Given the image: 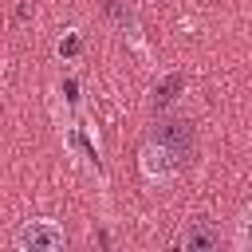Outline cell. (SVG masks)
I'll list each match as a JSON object with an SVG mask.
<instances>
[{"mask_svg": "<svg viewBox=\"0 0 252 252\" xmlns=\"http://www.w3.org/2000/svg\"><path fill=\"white\" fill-rule=\"evenodd\" d=\"M63 240H67V236H63V224H59V220H47V217L24 220L20 232H16V248H20V252H59Z\"/></svg>", "mask_w": 252, "mask_h": 252, "instance_id": "1", "label": "cell"}, {"mask_svg": "<svg viewBox=\"0 0 252 252\" xmlns=\"http://www.w3.org/2000/svg\"><path fill=\"white\" fill-rule=\"evenodd\" d=\"M138 165H142V173H146L150 181H169V177L181 169L177 154H173L165 142H158V138H150V142L142 146V154H138Z\"/></svg>", "mask_w": 252, "mask_h": 252, "instance_id": "2", "label": "cell"}, {"mask_svg": "<svg viewBox=\"0 0 252 252\" xmlns=\"http://www.w3.org/2000/svg\"><path fill=\"white\" fill-rule=\"evenodd\" d=\"M150 138L165 142V146L177 154V161H181V165L189 161V150H193V126H189L185 118H161V122L154 126V134H150Z\"/></svg>", "mask_w": 252, "mask_h": 252, "instance_id": "3", "label": "cell"}, {"mask_svg": "<svg viewBox=\"0 0 252 252\" xmlns=\"http://www.w3.org/2000/svg\"><path fill=\"white\" fill-rule=\"evenodd\" d=\"M181 248L185 252H213V248H220V228L213 220L197 217V220H189V228L181 236Z\"/></svg>", "mask_w": 252, "mask_h": 252, "instance_id": "4", "label": "cell"}, {"mask_svg": "<svg viewBox=\"0 0 252 252\" xmlns=\"http://www.w3.org/2000/svg\"><path fill=\"white\" fill-rule=\"evenodd\" d=\"M181 87H185V75H181V71H173V75H165V79L158 83V102H161V106H165V102H173Z\"/></svg>", "mask_w": 252, "mask_h": 252, "instance_id": "5", "label": "cell"}, {"mask_svg": "<svg viewBox=\"0 0 252 252\" xmlns=\"http://www.w3.org/2000/svg\"><path fill=\"white\" fill-rule=\"evenodd\" d=\"M236 248H252V205L240 213V220H236Z\"/></svg>", "mask_w": 252, "mask_h": 252, "instance_id": "6", "label": "cell"}, {"mask_svg": "<svg viewBox=\"0 0 252 252\" xmlns=\"http://www.w3.org/2000/svg\"><path fill=\"white\" fill-rule=\"evenodd\" d=\"M75 51H79V35H75V28H67V35L59 39V55H63V59H71Z\"/></svg>", "mask_w": 252, "mask_h": 252, "instance_id": "7", "label": "cell"}]
</instances>
